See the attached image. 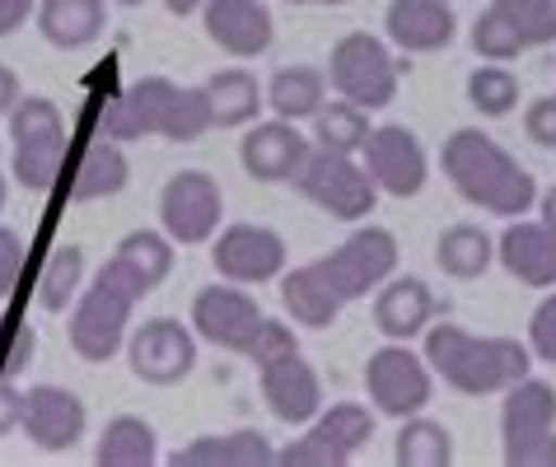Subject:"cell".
Instances as JSON below:
<instances>
[{
  "label": "cell",
  "mask_w": 556,
  "mask_h": 467,
  "mask_svg": "<svg viewBox=\"0 0 556 467\" xmlns=\"http://www.w3.org/2000/svg\"><path fill=\"white\" fill-rule=\"evenodd\" d=\"M220 215H225V197H220V182L202 168H182L164 182L160 192V225L174 243L182 248H197V243H211L220 234Z\"/></svg>",
  "instance_id": "cell-10"
},
{
  "label": "cell",
  "mask_w": 556,
  "mask_h": 467,
  "mask_svg": "<svg viewBox=\"0 0 556 467\" xmlns=\"http://www.w3.org/2000/svg\"><path fill=\"white\" fill-rule=\"evenodd\" d=\"M113 262L136 280V290L150 294V290L164 286L168 272H174V239H168V234H154V229H131L127 239L117 243Z\"/></svg>",
  "instance_id": "cell-30"
},
{
  "label": "cell",
  "mask_w": 556,
  "mask_h": 467,
  "mask_svg": "<svg viewBox=\"0 0 556 467\" xmlns=\"http://www.w3.org/2000/svg\"><path fill=\"white\" fill-rule=\"evenodd\" d=\"M468 103L482 117H509L519 103V75L501 66V61H486V66H477L468 75Z\"/></svg>",
  "instance_id": "cell-37"
},
{
  "label": "cell",
  "mask_w": 556,
  "mask_h": 467,
  "mask_svg": "<svg viewBox=\"0 0 556 467\" xmlns=\"http://www.w3.org/2000/svg\"><path fill=\"white\" fill-rule=\"evenodd\" d=\"M281 304L300 327H332L342 314V294L328 286V276L318 272V262H304L295 272H281Z\"/></svg>",
  "instance_id": "cell-27"
},
{
  "label": "cell",
  "mask_w": 556,
  "mask_h": 467,
  "mask_svg": "<svg viewBox=\"0 0 556 467\" xmlns=\"http://www.w3.org/2000/svg\"><path fill=\"white\" fill-rule=\"evenodd\" d=\"M444 178L468 206L501 215V220H519L538 206V182L515 154H509L496 136L482 127H458L440 150Z\"/></svg>",
  "instance_id": "cell-1"
},
{
  "label": "cell",
  "mask_w": 556,
  "mask_h": 467,
  "mask_svg": "<svg viewBox=\"0 0 556 467\" xmlns=\"http://www.w3.org/2000/svg\"><path fill=\"white\" fill-rule=\"evenodd\" d=\"M141 300L146 294L136 290V280L122 272L117 262L99 267L94 280L80 290V300H75V308H71V327H66L71 351L89 365H108L122 346H127L131 314H136Z\"/></svg>",
  "instance_id": "cell-3"
},
{
  "label": "cell",
  "mask_w": 556,
  "mask_h": 467,
  "mask_svg": "<svg viewBox=\"0 0 556 467\" xmlns=\"http://www.w3.org/2000/svg\"><path fill=\"white\" fill-rule=\"evenodd\" d=\"M131 178V164H127V150H122V140L113 136H94L80 154V164H75L71 174V201H103V197H117L122 187Z\"/></svg>",
  "instance_id": "cell-26"
},
{
  "label": "cell",
  "mask_w": 556,
  "mask_h": 467,
  "mask_svg": "<svg viewBox=\"0 0 556 467\" xmlns=\"http://www.w3.org/2000/svg\"><path fill=\"white\" fill-rule=\"evenodd\" d=\"M496 262V239L482 225H450L435 239V267L454 280H477Z\"/></svg>",
  "instance_id": "cell-31"
},
{
  "label": "cell",
  "mask_w": 556,
  "mask_h": 467,
  "mask_svg": "<svg viewBox=\"0 0 556 467\" xmlns=\"http://www.w3.org/2000/svg\"><path fill=\"white\" fill-rule=\"evenodd\" d=\"M523 131H529L533 146L556 150V93H543L523 108Z\"/></svg>",
  "instance_id": "cell-44"
},
{
  "label": "cell",
  "mask_w": 556,
  "mask_h": 467,
  "mask_svg": "<svg viewBox=\"0 0 556 467\" xmlns=\"http://www.w3.org/2000/svg\"><path fill=\"white\" fill-rule=\"evenodd\" d=\"M426 365L440 374L454 393L468 397H491L505 393L509 383H519L533 369V351L529 341L515 337H477L458 323H440L426 327Z\"/></svg>",
  "instance_id": "cell-2"
},
{
  "label": "cell",
  "mask_w": 556,
  "mask_h": 467,
  "mask_svg": "<svg viewBox=\"0 0 556 467\" xmlns=\"http://www.w3.org/2000/svg\"><path fill=\"white\" fill-rule=\"evenodd\" d=\"M472 52L482 56V61H515L519 52H529L523 47V38L515 34V24L505 20V14L496 10H486V14H477V24H472Z\"/></svg>",
  "instance_id": "cell-39"
},
{
  "label": "cell",
  "mask_w": 556,
  "mask_h": 467,
  "mask_svg": "<svg viewBox=\"0 0 556 467\" xmlns=\"http://www.w3.org/2000/svg\"><path fill=\"white\" fill-rule=\"evenodd\" d=\"M160 458V440H154V426L141 416H113L99 434L94 463L99 467H150Z\"/></svg>",
  "instance_id": "cell-32"
},
{
  "label": "cell",
  "mask_w": 556,
  "mask_h": 467,
  "mask_svg": "<svg viewBox=\"0 0 556 467\" xmlns=\"http://www.w3.org/2000/svg\"><path fill=\"white\" fill-rule=\"evenodd\" d=\"M375 434V416L361 402H332L323 407L300 440L276 449V463L286 467H346Z\"/></svg>",
  "instance_id": "cell-8"
},
{
  "label": "cell",
  "mask_w": 556,
  "mask_h": 467,
  "mask_svg": "<svg viewBox=\"0 0 556 467\" xmlns=\"http://www.w3.org/2000/svg\"><path fill=\"white\" fill-rule=\"evenodd\" d=\"M529 351H533V361L556 365V290L533 308V318H529Z\"/></svg>",
  "instance_id": "cell-42"
},
{
  "label": "cell",
  "mask_w": 556,
  "mask_h": 467,
  "mask_svg": "<svg viewBox=\"0 0 556 467\" xmlns=\"http://www.w3.org/2000/svg\"><path fill=\"white\" fill-rule=\"evenodd\" d=\"M257 388H262V402L271 407V416L286 420V426H308V420L323 412V383L300 351L281 355V361H271V365H257Z\"/></svg>",
  "instance_id": "cell-17"
},
{
  "label": "cell",
  "mask_w": 556,
  "mask_h": 467,
  "mask_svg": "<svg viewBox=\"0 0 556 467\" xmlns=\"http://www.w3.org/2000/svg\"><path fill=\"white\" fill-rule=\"evenodd\" d=\"M430 318H435V294L421 276H389L375 294V327L389 341L421 337Z\"/></svg>",
  "instance_id": "cell-22"
},
{
  "label": "cell",
  "mask_w": 556,
  "mask_h": 467,
  "mask_svg": "<svg viewBox=\"0 0 556 467\" xmlns=\"http://www.w3.org/2000/svg\"><path fill=\"white\" fill-rule=\"evenodd\" d=\"M5 197H10V182H5V174H0V211H5Z\"/></svg>",
  "instance_id": "cell-51"
},
{
  "label": "cell",
  "mask_w": 556,
  "mask_h": 467,
  "mask_svg": "<svg viewBox=\"0 0 556 467\" xmlns=\"http://www.w3.org/2000/svg\"><path fill=\"white\" fill-rule=\"evenodd\" d=\"M164 10H168V14H178V20H188V14L206 10V0H164Z\"/></svg>",
  "instance_id": "cell-50"
},
{
  "label": "cell",
  "mask_w": 556,
  "mask_h": 467,
  "mask_svg": "<svg viewBox=\"0 0 556 467\" xmlns=\"http://www.w3.org/2000/svg\"><path fill=\"white\" fill-rule=\"evenodd\" d=\"M491 10L515 24L523 47L556 42V0H491Z\"/></svg>",
  "instance_id": "cell-38"
},
{
  "label": "cell",
  "mask_w": 556,
  "mask_h": 467,
  "mask_svg": "<svg viewBox=\"0 0 556 467\" xmlns=\"http://www.w3.org/2000/svg\"><path fill=\"white\" fill-rule=\"evenodd\" d=\"M300 351V337H295V327H286L281 318H267L262 323V332L253 341V351H249V361L253 365H271V361H281V355H295Z\"/></svg>",
  "instance_id": "cell-41"
},
{
  "label": "cell",
  "mask_w": 556,
  "mask_h": 467,
  "mask_svg": "<svg viewBox=\"0 0 556 467\" xmlns=\"http://www.w3.org/2000/svg\"><path fill=\"white\" fill-rule=\"evenodd\" d=\"M168 463H178V467H267V463H276V449L262 430L197 434V440L182 444Z\"/></svg>",
  "instance_id": "cell-25"
},
{
  "label": "cell",
  "mask_w": 556,
  "mask_h": 467,
  "mask_svg": "<svg viewBox=\"0 0 556 467\" xmlns=\"http://www.w3.org/2000/svg\"><path fill=\"white\" fill-rule=\"evenodd\" d=\"M202 24H206V38L239 61L262 56L276 38V20L262 0H206Z\"/></svg>",
  "instance_id": "cell-18"
},
{
  "label": "cell",
  "mask_w": 556,
  "mask_h": 467,
  "mask_svg": "<svg viewBox=\"0 0 556 467\" xmlns=\"http://www.w3.org/2000/svg\"><path fill=\"white\" fill-rule=\"evenodd\" d=\"M286 5H323V0H286Z\"/></svg>",
  "instance_id": "cell-52"
},
{
  "label": "cell",
  "mask_w": 556,
  "mask_h": 467,
  "mask_svg": "<svg viewBox=\"0 0 556 467\" xmlns=\"http://www.w3.org/2000/svg\"><path fill=\"white\" fill-rule=\"evenodd\" d=\"M211 267L220 280H235V286H267V280H281L286 272V239L267 225H225L211 239Z\"/></svg>",
  "instance_id": "cell-12"
},
{
  "label": "cell",
  "mask_w": 556,
  "mask_h": 467,
  "mask_svg": "<svg viewBox=\"0 0 556 467\" xmlns=\"http://www.w3.org/2000/svg\"><path fill=\"white\" fill-rule=\"evenodd\" d=\"M328 71L318 66H281L267 85V108L286 122H314V113L328 103Z\"/></svg>",
  "instance_id": "cell-29"
},
{
  "label": "cell",
  "mask_w": 556,
  "mask_h": 467,
  "mask_svg": "<svg viewBox=\"0 0 556 467\" xmlns=\"http://www.w3.org/2000/svg\"><path fill=\"white\" fill-rule=\"evenodd\" d=\"M458 34V20L450 10V0H393L383 10V38L407 56L444 52Z\"/></svg>",
  "instance_id": "cell-19"
},
{
  "label": "cell",
  "mask_w": 556,
  "mask_h": 467,
  "mask_svg": "<svg viewBox=\"0 0 556 467\" xmlns=\"http://www.w3.org/2000/svg\"><path fill=\"white\" fill-rule=\"evenodd\" d=\"M365 393L375 402L379 416L407 420L416 412H426L430 393H435V369L426 365V355L412 351V341H389V346L369 351Z\"/></svg>",
  "instance_id": "cell-7"
},
{
  "label": "cell",
  "mask_w": 556,
  "mask_h": 467,
  "mask_svg": "<svg viewBox=\"0 0 556 467\" xmlns=\"http://www.w3.org/2000/svg\"><path fill=\"white\" fill-rule=\"evenodd\" d=\"M24 420V393L14 388V379H0V434L20 430Z\"/></svg>",
  "instance_id": "cell-46"
},
{
  "label": "cell",
  "mask_w": 556,
  "mask_h": 467,
  "mask_svg": "<svg viewBox=\"0 0 556 467\" xmlns=\"http://www.w3.org/2000/svg\"><path fill=\"white\" fill-rule=\"evenodd\" d=\"M206 93H211V113H215V127H220V131L253 127L257 113L267 108V89H262L257 75L243 71V66L215 71L206 80Z\"/></svg>",
  "instance_id": "cell-28"
},
{
  "label": "cell",
  "mask_w": 556,
  "mask_h": 467,
  "mask_svg": "<svg viewBox=\"0 0 556 467\" xmlns=\"http://www.w3.org/2000/svg\"><path fill=\"white\" fill-rule=\"evenodd\" d=\"M496 262L529 290H556V229L543 220H509L496 239Z\"/></svg>",
  "instance_id": "cell-20"
},
{
  "label": "cell",
  "mask_w": 556,
  "mask_h": 467,
  "mask_svg": "<svg viewBox=\"0 0 556 467\" xmlns=\"http://www.w3.org/2000/svg\"><path fill=\"white\" fill-rule=\"evenodd\" d=\"M397 56L389 52V42L375 38V34H346L332 42V56H328V85L337 99H351L361 108H389L397 99Z\"/></svg>",
  "instance_id": "cell-5"
},
{
  "label": "cell",
  "mask_w": 556,
  "mask_h": 467,
  "mask_svg": "<svg viewBox=\"0 0 556 467\" xmlns=\"http://www.w3.org/2000/svg\"><path fill=\"white\" fill-rule=\"evenodd\" d=\"M538 215H543V225L556 229V187H547V192L538 197Z\"/></svg>",
  "instance_id": "cell-49"
},
{
  "label": "cell",
  "mask_w": 556,
  "mask_h": 467,
  "mask_svg": "<svg viewBox=\"0 0 556 467\" xmlns=\"http://www.w3.org/2000/svg\"><path fill=\"white\" fill-rule=\"evenodd\" d=\"M318 272L342 294V304L365 300L369 290H379L397 272V239L383 225H361L342 248L318 257Z\"/></svg>",
  "instance_id": "cell-9"
},
{
  "label": "cell",
  "mask_w": 556,
  "mask_h": 467,
  "mask_svg": "<svg viewBox=\"0 0 556 467\" xmlns=\"http://www.w3.org/2000/svg\"><path fill=\"white\" fill-rule=\"evenodd\" d=\"M215 127V113H211V93L206 85H178L174 99H168V113H164V127L160 136L174 140V146H192Z\"/></svg>",
  "instance_id": "cell-36"
},
{
  "label": "cell",
  "mask_w": 556,
  "mask_h": 467,
  "mask_svg": "<svg viewBox=\"0 0 556 467\" xmlns=\"http://www.w3.org/2000/svg\"><path fill=\"white\" fill-rule=\"evenodd\" d=\"M454 458V434L430 416H407L403 430H397V444H393V463L397 467H444Z\"/></svg>",
  "instance_id": "cell-34"
},
{
  "label": "cell",
  "mask_w": 556,
  "mask_h": 467,
  "mask_svg": "<svg viewBox=\"0 0 556 467\" xmlns=\"http://www.w3.org/2000/svg\"><path fill=\"white\" fill-rule=\"evenodd\" d=\"M10 140H14V178L28 192H52L61 178V164H66V117L52 99L42 93H28V99L14 103L10 113Z\"/></svg>",
  "instance_id": "cell-4"
},
{
  "label": "cell",
  "mask_w": 556,
  "mask_h": 467,
  "mask_svg": "<svg viewBox=\"0 0 556 467\" xmlns=\"http://www.w3.org/2000/svg\"><path fill=\"white\" fill-rule=\"evenodd\" d=\"M295 192L304 201H314L318 211H328L332 220H365L375 215L379 187L369 178V168L355 154H337V150H308L304 168L295 174Z\"/></svg>",
  "instance_id": "cell-6"
},
{
  "label": "cell",
  "mask_w": 556,
  "mask_h": 467,
  "mask_svg": "<svg viewBox=\"0 0 556 467\" xmlns=\"http://www.w3.org/2000/svg\"><path fill=\"white\" fill-rule=\"evenodd\" d=\"M267 314L257 308V300L235 280H220V286H206L202 294L192 300V332L211 341L215 351H229V355H249L253 341L262 332Z\"/></svg>",
  "instance_id": "cell-11"
},
{
  "label": "cell",
  "mask_w": 556,
  "mask_h": 467,
  "mask_svg": "<svg viewBox=\"0 0 556 467\" xmlns=\"http://www.w3.org/2000/svg\"><path fill=\"white\" fill-rule=\"evenodd\" d=\"M361 164L369 168V178H375L379 192H389L397 201L416 197L430 178V160L421 150V140H416L412 127L403 122H389V127H375L361 150Z\"/></svg>",
  "instance_id": "cell-14"
},
{
  "label": "cell",
  "mask_w": 556,
  "mask_h": 467,
  "mask_svg": "<svg viewBox=\"0 0 556 467\" xmlns=\"http://www.w3.org/2000/svg\"><path fill=\"white\" fill-rule=\"evenodd\" d=\"M38 355V332L34 327H20L10 318H0V379H20V374L34 365Z\"/></svg>",
  "instance_id": "cell-40"
},
{
  "label": "cell",
  "mask_w": 556,
  "mask_h": 467,
  "mask_svg": "<svg viewBox=\"0 0 556 467\" xmlns=\"http://www.w3.org/2000/svg\"><path fill=\"white\" fill-rule=\"evenodd\" d=\"M20 99H24V93H20V75H14L10 66H0V117H10Z\"/></svg>",
  "instance_id": "cell-48"
},
{
  "label": "cell",
  "mask_w": 556,
  "mask_h": 467,
  "mask_svg": "<svg viewBox=\"0 0 556 467\" xmlns=\"http://www.w3.org/2000/svg\"><path fill=\"white\" fill-rule=\"evenodd\" d=\"M308 150H314V140L300 131V122L271 117V122H253L249 136L239 140V164L257 182H295Z\"/></svg>",
  "instance_id": "cell-16"
},
{
  "label": "cell",
  "mask_w": 556,
  "mask_h": 467,
  "mask_svg": "<svg viewBox=\"0 0 556 467\" xmlns=\"http://www.w3.org/2000/svg\"><path fill=\"white\" fill-rule=\"evenodd\" d=\"M108 0H38V34L61 52H85L103 38Z\"/></svg>",
  "instance_id": "cell-23"
},
{
  "label": "cell",
  "mask_w": 556,
  "mask_h": 467,
  "mask_svg": "<svg viewBox=\"0 0 556 467\" xmlns=\"http://www.w3.org/2000/svg\"><path fill=\"white\" fill-rule=\"evenodd\" d=\"M38 0H0V38H10L14 28L28 24V14H34Z\"/></svg>",
  "instance_id": "cell-47"
},
{
  "label": "cell",
  "mask_w": 556,
  "mask_h": 467,
  "mask_svg": "<svg viewBox=\"0 0 556 467\" xmlns=\"http://www.w3.org/2000/svg\"><path fill=\"white\" fill-rule=\"evenodd\" d=\"M113 5H146V0H113Z\"/></svg>",
  "instance_id": "cell-53"
},
{
  "label": "cell",
  "mask_w": 556,
  "mask_h": 467,
  "mask_svg": "<svg viewBox=\"0 0 556 467\" xmlns=\"http://www.w3.org/2000/svg\"><path fill=\"white\" fill-rule=\"evenodd\" d=\"M501 397H505L501 402V434H505V444H519V440H533V434L556 430V388L547 379L523 374V379L509 383Z\"/></svg>",
  "instance_id": "cell-24"
},
{
  "label": "cell",
  "mask_w": 556,
  "mask_h": 467,
  "mask_svg": "<svg viewBox=\"0 0 556 467\" xmlns=\"http://www.w3.org/2000/svg\"><path fill=\"white\" fill-rule=\"evenodd\" d=\"M369 108L351 103V99H332L314 113V146L318 150H337V154H361L369 140Z\"/></svg>",
  "instance_id": "cell-33"
},
{
  "label": "cell",
  "mask_w": 556,
  "mask_h": 467,
  "mask_svg": "<svg viewBox=\"0 0 556 467\" xmlns=\"http://www.w3.org/2000/svg\"><path fill=\"white\" fill-rule=\"evenodd\" d=\"M85 426H89V412L80 393H71V388L61 383H34L24 393V440L48 449V454H66V449H75L85 440Z\"/></svg>",
  "instance_id": "cell-15"
},
{
  "label": "cell",
  "mask_w": 556,
  "mask_h": 467,
  "mask_svg": "<svg viewBox=\"0 0 556 467\" xmlns=\"http://www.w3.org/2000/svg\"><path fill=\"white\" fill-rule=\"evenodd\" d=\"M131 374L150 388H174L197 369V332L178 318H150L127 337Z\"/></svg>",
  "instance_id": "cell-13"
},
{
  "label": "cell",
  "mask_w": 556,
  "mask_h": 467,
  "mask_svg": "<svg viewBox=\"0 0 556 467\" xmlns=\"http://www.w3.org/2000/svg\"><path fill=\"white\" fill-rule=\"evenodd\" d=\"M505 463L509 467H556V430L533 434V440L505 444Z\"/></svg>",
  "instance_id": "cell-45"
},
{
  "label": "cell",
  "mask_w": 556,
  "mask_h": 467,
  "mask_svg": "<svg viewBox=\"0 0 556 467\" xmlns=\"http://www.w3.org/2000/svg\"><path fill=\"white\" fill-rule=\"evenodd\" d=\"M80 290H85V248L66 243L48 257V267L38 276V304L48 308V314H66V308L80 300Z\"/></svg>",
  "instance_id": "cell-35"
},
{
  "label": "cell",
  "mask_w": 556,
  "mask_h": 467,
  "mask_svg": "<svg viewBox=\"0 0 556 467\" xmlns=\"http://www.w3.org/2000/svg\"><path fill=\"white\" fill-rule=\"evenodd\" d=\"M24 262H28V248L20 239V229L0 225V300L14 294V286H20V276H24Z\"/></svg>",
  "instance_id": "cell-43"
},
{
  "label": "cell",
  "mask_w": 556,
  "mask_h": 467,
  "mask_svg": "<svg viewBox=\"0 0 556 467\" xmlns=\"http://www.w3.org/2000/svg\"><path fill=\"white\" fill-rule=\"evenodd\" d=\"M174 89H178V85L164 80V75H146V80L127 85L113 103L103 108V131H99V136H113V140H146V136H160Z\"/></svg>",
  "instance_id": "cell-21"
}]
</instances>
